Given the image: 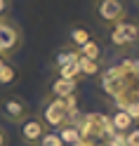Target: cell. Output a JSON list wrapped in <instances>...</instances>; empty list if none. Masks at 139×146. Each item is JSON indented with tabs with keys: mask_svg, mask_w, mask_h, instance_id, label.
Segmentation results:
<instances>
[{
	"mask_svg": "<svg viewBox=\"0 0 139 146\" xmlns=\"http://www.w3.org/2000/svg\"><path fill=\"white\" fill-rule=\"evenodd\" d=\"M101 90L120 111L139 120V59H123L108 68H101Z\"/></svg>",
	"mask_w": 139,
	"mask_h": 146,
	"instance_id": "1",
	"label": "cell"
},
{
	"mask_svg": "<svg viewBox=\"0 0 139 146\" xmlns=\"http://www.w3.org/2000/svg\"><path fill=\"white\" fill-rule=\"evenodd\" d=\"M40 120L47 125V130H61L64 125L76 123L80 115L78 111V97H45L40 104Z\"/></svg>",
	"mask_w": 139,
	"mask_h": 146,
	"instance_id": "2",
	"label": "cell"
},
{
	"mask_svg": "<svg viewBox=\"0 0 139 146\" xmlns=\"http://www.w3.org/2000/svg\"><path fill=\"white\" fill-rule=\"evenodd\" d=\"M108 42L113 45L116 50H132L139 42V26H137V21L123 19V21L113 24L108 29Z\"/></svg>",
	"mask_w": 139,
	"mask_h": 146,
	"instance_id": "3",
	"label": "cell"
},
{
	"mask_svg": "<svg viewBox=\"0 0 139 146\" xmlns=\"http://www.w3.org/2000/svg\"><path fill=\"white\" fill-rule=\"evenodd\" d=\"M24 42V35H21V29L19 24L12 21L10 17H0V54L7 59L21 47Z\"/></svg>",
	"mask_w": 139,
	"mask_h": 146,
	"instance_id": "4",
	"label": "cell"
},
{
	"mask_svg": "<svg viewBox=\"0 0 139 146\" xmlns=\"http://www.w3.org/2000/svg\"><path fill=\"white\" fill-rule=\"evenodd\" d=\"M94 14L101 26L111 29L113 24L127 19V7L123 0H94Z\"/></svg>",
	"mask_w": 139,
	"mask_h": 146,
	"instance_id": "5",
	"label": "cell"
},
{
	"mask_svg": "<svg viewBox=\"0 0 139 146\" xmlns=\"http://www.w3.org/2000/svg\"><path fill=\"white\" fill-rule=\"evenodd\" d=\"M0 113H3L10 123H24L26 118L31 115V106H29V102H26L24 97H19V94H7V97H3L0 99Z\"/></svg>",
	"mask_w": 139,
	"mask_h": 146,
	"instance_id": "6",
	"label": "cell"
},
{
	"mask_svg": "<svg viewBox=\"0 0 139 146\" xmlns=\"http://www.w3.org/2000/svg\"><path fill=\"white\" fill-rule=\"evenodd\" d=\"M19 132H21V141L26 146H38L43 134L47 132V125L40 120V115H29L24 123H19Z\"/></svg>",
	"mask_w": 139,
	"mask_h": 146,
	"instance_id": "7",
	"label": "cell"
},
{
	"mask_svg": "<svg viewBox=\"0 0 139 146\" xmlns=\"http://www.w3.org/2000/svg\"><path fill=\"white\" fill-rule=\"evenodd\" d=\"M50 97H76L78 94V83L73 80H64V78H54L50 83Z\"/></svg>",
	"mask_w": 139,
	"mask_h": 146,
	"instance_id": "8",
	"label": "cell"
},
{
	"mask_svg": "<svg viewBox=\"0 0 139 146\" xmlns=\"http://www.w3.org/2000/svg\"><path fill=\"white\" fill-rule=\"evenodd\" d=\"M108 120H111V125H113V130H116L118 134H125L130 127L134 125L132 115H130V113H125V111H120V108H116V111H113V115H108Z\"/></svg>",
	"mask_w": 139,
	"mask_h": 146,
	"instance_id": "9",
	"label": "cell"
},
{
	"mask_svg": "<svg viewBox=\"0 0 139 146\" xmlns=\"http://www.w3.org/2000/svg\"><path fill=\"white\" fill-rule=\"evenodd\" d=\"M90 38H92V33H90L87 26H82V24L73 26V29L69 31V45H71V47H76V50H80Z\"/></svg>",
	"mask_w": 139,
	"mask_h": 146,
	"instance_id": "10",
	"label": "cell"
},
{
	"mask_svg": "<svg viewBox=\"0 0 139 146\" xmlns=\"http://www.w3.org/2000/svg\"><path fill=\"white\" fill-rule=\"evenodd\" d=\"M78 71H80V78H97L101 73V61L94 59H87V57H78Z\"/></svg>",
	"mask_w": 139,
	"mask_h": 146,
	"instance_id": "11",
	"label": "cell"
},
{
	"mask_svg": "<svg viewBox=\"0 0 139 146\" xmlns=\"http://www.w3.org/2000/svg\"><path fill=\"white\" fill-rule=\"evenodd\" d=\"M78 57H80V52L76 47H71V45H66V47H61L57 52V57H54V61H52V68L54 66H66V64H76Z\"/></svg>",
	"mask_w": 139,
	"mask_h": 146,
	"instance_id": "12",
	"label": "cell"
},
{
	"mask_svg": "<svg viewBox=\"0 0 139 146\" xmlns=\"http://www.w3.org/2000/svg\"><path fill=\"white\" fill-rule=\"evenodd\" d=\"M78 52L82 54V57H87V59H94V61H101V59H104V47H101V42H99L97 38H90Z\"/></svg>",
	"mask_w": 139,
	"mask_h": 146,
	"instance_id": "13",
	"label": "cell"
},
{
	"mask_svg": "<svg viewBox=\"0 0 139 146\" xmlns=\"http://www.w3.org/2000/svg\"><path fill=\"white\" fill-rule=\"evenodd\" d=\"M54 78H64V80H73L78 83L80 80V71H78V61L76 64H66V66H54Z\"/></svg>",
	"mask_w": 139,
	"mask_h": 146,
	"instance_id": "14",
	"label": "cell"
},
{
	"mask_svg": "<svg viewBox=\"0 0 139 146\" xmlns=\"http://www.w3.org/2000/svg\"><path fill=\"white\" fill-rule=\"evenodd\" d=\"M57 134H59V139H61L64 146H73V144L78 141V125H76V123L64 125L61 130H57Z\"/></svg>",
	"mask_w": 139,
	"mask_h": 146,
	"instance_id": "15",
	"label": "cell"
},
{
	"mask_svg": "<svg viewBox=\"0 0 139 146\" xmlns=\"http://www.w3.org/2000/svg\"><path fill=\"white\" fill-rule=\"evenodd\" d=\"M14 80H17V68L5 61L3 66H0V85H12Z\"/></svg>",
	"mask_w": 139,
	"mask_h": 146,
	"instance_id": "16",
	"label": "cell"
},
{
	"mask_svg": "<svg viewBox=\"0 0 139 146\" xmlns=\"http://www.w3.org/2000/svg\"><path fill=\"white\" fill-rule=\"evenodd\" d=\"M38 146H64V144H61L59 134L54 132V130H47V132L43 134V139L38 141Z\"/></svg>",
	"mask_w": 139,
	"mask_h": 146,
	"instance_id": "17",
	"label": "cell"
},
{
	"mask_svg": "<svg viewBox=\"0 0 139 146\" xmlns=\"http://www.w3.org/2000/svg\"><path fill=\"white\" fill-rule=\"evenodd\" d=\"M125 146H139V125H132L130 130L123 134Z\"/></svg>",
	"mask_w": 139,
	"mask_h": 146,
	"instance_id": "18",
	"label": "cell"
},
{
	"mask_svg": "<svg viewBox=\"0 0 139 146\" xmlns=\"http://www.w3.org/2000/svg\"><path fill=\"white\" fill-rule=\"evenodd\" d=\"M12 10V0H0V17H10Z\"/></svg>",
	"mask_w": 139,
	"mask_h": 146,
	"instance_id": "19",
	"label": "cell"
},
{
	"mask_svg": "<svg viewBox=\"0 0 139 146\" xmlns=\"http://www.w3.org/2000/svg\"><path fill=\"white\" fill-rule=\"evenodd\" d=\"M0 146H10V134L5 127H0Z\"/></svg>",
	"mask_w": 139,
	"mask_h": 146,
	"instance_id": "20",
	"label": "cell"
},
{
	"mask_svg": "<svg viewBox=\"0 0 139 146\" xmlns=\"http://www.w3.org/2000/svg\"><path fill=\"white\" fill-rule=\"evenodd\" d=\"M5 61H7V59L3 57V54H0V66H3V64H5Z\"/></svg>",
	"mask_w": 139,
	"mask_h": 146,
	"instance_id": "21",
	"label": "cell"
},
{
	"mask_svg": "<svg viewBox=\"0 0 139 146\" xmlns=\"http://www.w3.org/2000/svg\"><path fill=\"white\" fill-rule=\"evenodd\" d=\"M137 3H139V0H137Z\"/></svg>",
	"mask_w": 139,
	"mask_h": 146,
	"instance_id": "22",
	"label": "cell"
},
{
	"mask_svg": "<svg viewBox=\"0 0 139 146\" xmlns=\"http://www.w3.org/2000/svg\"><path fill=\"white\" fill-rule=\"evenodd\" d=\"M137 26H139V24H137Z\"/></svg>",
	"mask_w": 139,
	"mask_h": 146,
	"instance_id": "23",
	"label": "cell"
}]
</instances>
